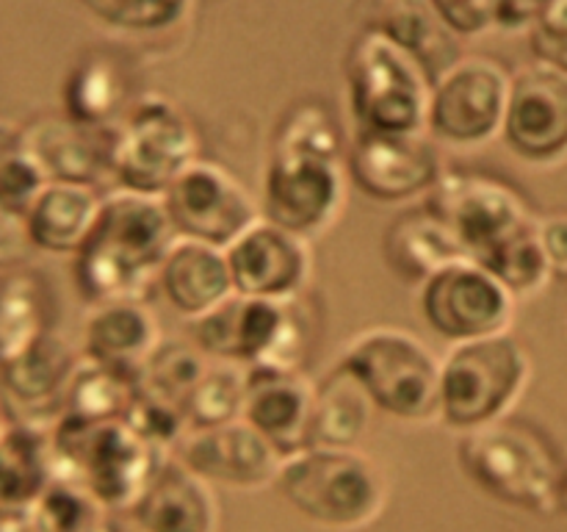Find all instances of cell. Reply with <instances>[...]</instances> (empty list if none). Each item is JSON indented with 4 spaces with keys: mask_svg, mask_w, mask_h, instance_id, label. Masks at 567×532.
Here are the masks:
<instances>
[{
    "mask_svg": "<svg viewBox=\"0 0 567 532\" xmlns=\"http://www.w3.org/2000/svg\"><path fill=\"white\" fill-rule=\"evenodd\" d=\"M347 197V144L324 103L305 100L282 116L264 177L260 214L310 238L327 231Z\"/></svg>",
    "mask_w": 567,
    "mask_h": 532,
    "instance_id": "6da1fadb",
    "label": "cell"
},
{
    "mask_svg": "<svg viewBox=\"0 0 567 532\" xmlns=\"http://www.w3.org/2000/svg\"><path fill=\"white\" fill-rule=\"evenodd\" d=\"M175 242L164 197L116 188L103 197L97 225L75 253L78 288L94 305L142 303Z\"/></svg>",
    "mask_w": 567,
    "mask_h": 532,
    "instance_id": "7a4b0ae2",
    "label": "cell"
},
{
    "mask_svg": "<svg viewBox=\"0 0 567 532\" xmlns=\"http://www.w3.org/2000/svg\"><path fill=\"white\" fill-rule=\"evenodd\" d=\"M50 454L53 482L75 488L105 513H131L166 458L164 449L144 441L125 419L83 421L72 416H61L50 430Z\"/></svg>",
    "mask_w": 567,
    "mask_h": 532,
    "instance_id": "3957f363",
    "label": "cell"
},
{
    "mask_svg": "<svg viewBox=\"0 0 567 532\" xmlns=\"http://www.w3.org/2000/svg\"><path fill=\"white\" fill-rule=\"evenodd\" d=\"M457 458L468 480L496 502L537 515L559 510L567 466L535 424L504 416L463 432Z\"/></svg>",
    "mask_w": 567,
    "mask_h": 532,
    "instance_id": "277c9868",
    "label": "cell"
},
{
    "mask_svg": "<svg viewBox=\"0 0 567 532\" xmlns=\"http://www.w3.org/2000/svg\"><path fill=\"white\" fill-rule=\"evenodd\" d=\"M275 488L302 519L336 532L363 530L388 502L380 463L360 449L308 447L288 454Z\"/></svg>",
    "mask_w": 567,
    "mask_h": 532,
    "instance_id": "5b68a950",
    "label": "cell"
},
{
    "mask_svg": "<svg viewBox=\"0 0 567 532\" xmlns=\"http://www.w3.org/2000/svg\"><path fill=\"white\" fill-rule=\"evenodd\" d=\"M338 369L360 382L377 410L402 421L441 416V358L402 327H369L343 344Z\"/></svg>",
    "mask_w": 567,
    "mask_h": 532,
    "instance_id": "8992f818",
    "label": "cell"
},
{
    "mask_svg": "<svg viewBox=\"0 0 567 532\" xmlns=\"http://www.w3.org/2000/svg\"><path fill=\"white\" fill-rule=\"evenodd\" d=\"M347 81L358 133H426L432 78L402 44L365 31L349 50Z\"/></svg>",
    "mask_w": 567,
    "mask_h": 532,
    "instance_id": "52a82bcc",
    "label": "cell"
},
{
    "mask_svg": "<svg viewBox=\"0 0 567 532\" xmlns=\"http://www.w3.org/2000/svg\"><path fill=\"white\" fill-rule=\"evenodd\" d=\"M529 375V355L507 332L454 344L441 360V419L460 432L504 419Z\"/></svg>",
    "mask_w": 567,
    "mask_h": 532,
    "instance_id": "ba28073f",
    "label": "cell"
},
{
    "mask_svg": "<svg viewBox=\"0 0 567 532\" xmlns=\"http://www.w3.org/2000/svg\"><path fill=\"white\" fill-rule=\"evenodd\" d=\"M194 161H199V136L169 100H136L114 127L111 177L127 192L164 197Z\"/></svg>",
    "mask_w": 567,
    "mask_h": 532,
    "instance_id": "9c48e42d",
    "label": "cell"
},
{
    "mask_svg": "<svg viewBox=\"0 0 567 532\" xmlns=\"http://www.w3.org/2000/svg\"><path fill=\"white\" fill-rule=\"evenodd\" d=\"M426 208L457 236L468 260L485 264L493 253L535 231L537 216L509 183L480 172H441L426 192Z\"/></svg>",
    "mask_w": 567,
    "mask_h": 532,
    "instance_id": "30bf717a",
    "label": "cell"
},
{
    "mask_svg": "<svg viewBox=\"0 0 567 532\" xmlns=\"http://www.w3.org/2000/svg\"><path fill=\"white\" fill-rule=\"evenodd\" d=\"M513 78L498 61L468 55L432 83L426 131L457 147L491 142L504 131Z\"/></svg>",
    "mask_w": 567,
    "mask_h": 532,
    "instance_id": "8fae6325",
    "label": "cell"
},
{
    "mask_svg": "<svg viewBox=\"0 0 567 532\" xmlns=\"http://www.w3.org/2000/svg\"><path fill=\"white\" fill-rule=\"evenodd\" d=\"M426 325L454 344L507 332L515 316V294L476 260H454L419 286Z\"/></svg>",
    "mask_w": 567,
    "mask_h": 532,
    "instance_id": "7c38bea8",
    "label": "cell"
},
{
    "mask_svg": "<svg viewBox=\"0 0 567 532\" xmlns=\"http://www.w3.org/2000/svg\"><path fill=\"white\" fill-rule=\"evenodd\" d=\"M166 214L177 238L227 249L249 225L260 219V208L247 188L214 161H194L164 194Z\"/></svg>",
    "mask_w": 567,
    "mask_h": 532,
    "instance_id": "4fadbf2b",
    "label": "cell"
},
{
    "mask_svg": "<svg viewBox=\"0 0 567 532\" xmlns=\"http://www.w3.org/2000/svg\"><path fill=\"white\" fill-rule=\"evenodd\" d=\"M172 458L210 485L255 491L275 485L282 454L249 421L236 419L216 427H194L172 449Z\"/></svg>",
    "mask_w": 567,
    "mask_h": 532,
    "instance_id": "5bb4252c",
    "label": "cell"
},
{
    "mask_svg": "<svg viewBox=\"0 0 567 532\" xmlns=\"http://www.w3.org/2000/svg\"><path fill=\"white\" fill-rule=\"evenodd\" d=\"M502 136L529 164L567 158V70L540 64L513 78Z\"/></svg>",
    "mask_w": 567,
    "mask_h": 532,
    "instance_id": "9a60e30c",
    "label": "cell"
},
{
    "mask_svg": "<svg viewBox=\"0 0 567 532\" xmlns=\"http://www.w3.org/2000/svg\"><path fill=\"white\" fill-rule=\"evenodd\" d=\"M347 172L365 197L396 203L430 192L443 166L426 133H358L347 150Z\"/></svg>",
    "mask_w": 567,
    "mask_h": 532,
    "instance_id": "2e32d148",
    "label": "cell"
},
{
    "mask_svg": "<svg viewBox=\"0 0 567 532\" xmlns=\"http://www.w3.org/2000/svg\"><path fill=\"white\" fill-rule=\"evenodd\" d=\"M233 288L252 299H293L310 277L308 238L260 216L225 249Z\"/></svg>",
    "mask_w": 567,
    "mask_h": 532,
    "instance_id": "e0dca14e",
    "label": "cell"
},
{
    "mask_svg": "<svg viewBox=\"0 0 567 532\" xmlns=\"http://www.w3.org/2000/svg\"><path fill=\"white\" fill-rule=\"evenodd\" d=\"M288 299H252L233 294L214 310L192 319L194 347L210 360H230L247 369L266 366L286 325Z\"/></svg>",
    "mask_w": 567,
    "mask_h": 532,
    "instance_id": "ac0fdd59",
    "label": "cell"
},
{
    "mask_svg": "<svg viewBox=\"0 0 567 532\" xmlns=\"http://www.w3.org/2000/svg\"><path fill=\"white\" fill-rule=\"evenodd\" d=\"M78 360L55 336L42 338L33 349L0 369V393L11 421L53 430L64 416V388Z\"/></svg>",
    "mask_w": 567,
    "mask_h": 532,
    "instance_id": "d6986e66",
    "label": "cell"
},
{
    "mask_svg": "<svg viewBox=\"0 0 567 532\" xmlns=\"http://www.w3.org/2000/svg\"><path fill=\"white\" fill-rule=\"evenodd\" d=\"M316 388L302 371L247 369L241 419L269 438L282 458L310 447V416Z\"/></svg>",
    "mask_w": 567,
    "mask_h": 532,
    "instance_id": "ffe728a7",
    "label": "cell"
},
{
    "mask_svg": "<svg viewBox=\"0 0 567 532\" xmlns=\"http://www.w3.org/2000/svg\"><path fill=\"white\" fill-rule=\"evenodd\" d=\"M131 515L142 532H219L214 485L177 458H164Z\"/></svg>",
    "mask_w": 567,
    "mask_h": 532,
    "instance_id": "44dd1931",
    "label": "cell"
},
{
    "mask_svg": "<svg viewBox=\"0 0 567 532\" xmlns=\"http://www.w3.org/2000/svg\"><path fill=\"white\" fill-rule=\"evenodd\" d=\"M109 127H89L70 116H42L25 125V142L44 181L94 183L111 175Z\"/></svg>",
    "mask_w": 567,
    "mask_h": 532,
    "instance_id": "7402d4cb",
    "label": "cell"
},
{
    "mask_svg": "<svg viewBox=\"0 0 567 532\" xmlns=\"http://www.w3.org/2000/svg\"><path fill=\"white\" fill-rule=\"evenodd\" d=\"M158 347V321L142 303L94 305L83 325L86 358L136 382Z\"/></svg>",
    "mask_w": 567,
    "mask_h": 532,
    "instance_id": "603a6c76",
    "label": "cell"
},
{
    "mask_svg": "<svg viewBox=\"0 0 567 532\" xmlns=\"http://www.w3.org/2000/svg\"><path fill=\"white\" fill-rule=\"evenodd\" d=\"M166 303L188 319H199L236 294L225 249L177 238L158 272Z\"/></svg>",
    "mask_w": 567,
    "mask_h": 532,
    "instance_id": "cb8c5ba5",
    "label": "cell"
},
{
    "mask_svg": "<svg viewBox=\"0 0 567 532\" xmlns=\"http://www.w3.org/2000/svg\"><path fill=\"white\" fill-rule=\"evenodd\" d=\"M382 253L393 275L413 286H424L443 266L468 258L457 236L426 205L404 211L388 225Z\"/></svg>",
    "mask_w": 567,
    "mask_h": 532,
    "instance_id": "d4e9b609",
    "label": "cell"
},
{
    "mask_svg": "<svg viewBox=\"0 0 567 532\" xmlns=\"http://www.w3.org/2000/svg\"><path fill=\"white\" fill-rule=\"evenodd\" d=\"M103 211V197L89 183L50 181L25 208L33 247L48 253H78Z\"/></svg>",
    "mask_w": 567,
    "mask_h": 532,
    "instance_id": "484cf974",
    "label": "cell"
},
{
    "mask_svg": "<svg viewBox=\"0 0 567 532\" xmlns=\"http://www.w3.org/2000/svg\"><path fill=\"white\" fill-rule=\"evenodd\" d=\"M50 485V430L6 419L0 424V513L39 502Z\"/></svg>",
    "mask_w": 567,
    "mask_h": 532,
    "instance_id": "4316f807",
    "label": "cell"
},
{
    "mask_svg": "<svg viewBox=\"0 0 567 532\" xmlns=\"http://www.w3.org/2000/svg\"><path fill=\"white\" fill-rule=\"evenodd\" d=\"M365 22L369 31L382 33L413 53L432 83L460 61L446 22L435 9H426L424 0H377V11L365 14Z\"/></svg>",
    "mask_w": 567,
    "mask_h": 532,
    "instance_id": "83f0119b",
    "label": "cell"
},
{
    "mask_svg": "<svg viewBox=\"0 0 567 532\" xmlns=\"http://www.w3.org/2000/svg\"><path fill=\"white\" fill-rule=\"evenodd\" d=\"M374 402L354 377L332 369L321 386H316L313 416H310V447L358 449L374 424Z\"/></svg>",
    "mask_w": 567,
    "mask_h": 532,
    "instance_id": "f1b7e54d",
    "label": "cell"
},
{
    "mask_svg": "<svg viewBox=\"0 0 567 532\" xmlns=\"http://www.w3.org/2000/svg\"><path fill=\"white\" fill-rule=\"evenodd\" d=\"M50 294L39 275L14 269L0 277V369L48 338Z\"/></svg>",
    "mask_w": 567,
    "mask_h": 532,
    "instance_id": "f546056e",
    "label": "cell"
},
{
    "mask_svg": "<svg viewBox=\"0 0 567 532\" xmlns=\"http://www.w3.org/2000/svg\"><path fill=\"white\" fill-rule=\"evenodd\" d=\"M125 75L114 59L92 53L70 72L64 89L66 116L89 127H109V122L125 109Z\"/></svg>",
    "mask_w": 567,
    "mask_h": 532,
    "instance_id": "4dcf8cb0",
    "label": "cell"
},
{
    "mask_svg": "<svg viewBox=\"0 0 567 532\" xmlns=\"http://www.w3.org/2000/svg\"><path fill=\"white\" fill-rule=\"evenodd\" d=\"M136 393V380L100 366L83 355L64 388V416L83 421L125 419Z\"/></svg>",
    "mask_w": 567,
    "mask_h": 532,
    "instance_id": "1f68e13d",
    "label": "cell"
},
{
    "mask_svg": "<svg viewBox=\"0 0 567 532\" xmlns=\"http://www.w3.org/2000/svg\"><path fill=\"white\" fill-rule=\"evenodd\" d=\"M247 393V366L208 360V369L186 399L188 427H216L241 419Z\"/></svg>",
    "mask_w": 567,
    "mask_h": 532,
    "instance_id": "d6a6232c",
    "label": "cell"
},
{
    "mask_svg": "<svg viewBox=\"0 0 567 532\" xmlns=\"http://www.w3.org/2000/svg\"><path fill=\"white\" fill-rule=\"evenodd\" d=\"M208 369V360L194 344H161L144 366L136 386L186 410V399Z\"/></svg>",
    "mask_w": 567,
    "mask_h": 532,
    "instance_id": "836d02e7",
    "label": "cell"
},
{
    "mask_svg": "<svg viewBox=\"0 0 567 532\" xmlns=\"http://www.w3.org/2000/svg\"><path fill=\"white\" fill-rule=\"evenodd\" d=\"M44 183L48 181L28 150L25 127L0 120V200L25 211Z\"/></svg>",
    "mask_w": 567,
    "mask_h": 532,
    "instance_id": "e575fe53",
    "label": "cell"
},
{
    "mask_svg": "<svg viewBox=\"0 0 567 532\" xmlns=\"http://www.w3.org/2000/svg\"><path fill=\"white\" fill-rule=\"evenodd\" d=\"M97 20L122 31H166L192 9V0H78Z\"/></svg>",
    "mask_w": 567,
    "mask_h": 532,
    "instance_id": "d590c367",
    "label": "cell"
},
{
    "mask_svg": "<svg viewBox=\"0 0 567 532\" xmlns=\"http://www.w3.org/2000/svg\"><path fill=\"white\" fill-rule=\"evenodd\" d=\"M125 421L131 424V430H136L144 441H150L158 449H175V443L186 436L192 427H188L186 410L177 408V405L166 402V399L155 397V393L144 391L136 386L133 393V402L127 408Z\"/></svg>",
    "mask_w": 567,
    "mask_h": 532,
    "instance_id": "8d00e7d4",
    "label": "cell"
},
{
    "mask_svg": "<svg viewBox=\"0 0 567 532\" xmlns=\"http://www.w3.org/2000/svg\"><path fill=\"white\" fill-rule=\"evenodd\" d=\"M535 53L543 64H554L567 70V0H554L535 22L532 31Z\"/></svg>",
    "mask_w": 567,
    "mask_h": 532,
    "instance_id": "74e56055",
    "label": "cell"
},
{
    "mask_svg": "<svg viewBox=\"0 0 567 532\" xmlns=\"http://www.w3.org/2000/svg\"><path fill=\"white\" fill-rule=\"evenodd\" d=\"M449 31L454 33H480L491 22H496L498 0H432Z\"/></svg>",
    "mask_w": 567,
    "mask_h": 532,
    "instance_id": "f35d334b",
    "label": "cell"
},
{
    "mask_svg": "<svg viewBox=\"0 0 567 532\" xmlns=\"http://www.w3.org/2000/svg\"><path fill=\"white\" fill-rule=\"evenodd\" d=\"M33 242L28 233L25 211L11 208L0 200V266H17L31 255Z\"/></svg>",
    "mask_w": 567,
    "mask_h": 532,
    "instance_id": "ab89813d",
    "label": "cell"
},
{
    "mask_svg": "<svg viewBox=\"0 0 567 532\" xmlns=\"http://www.w3.org/2000/svg\"><path fill=\"white\" fill-rule=\"evenodd\" d=\"M537 242H540L551 277L567 280V211L537 216Z\"/></svg>",
    "mask_w": 567,
    "mask_h": 532,
    "instance_id": "60d3db41",
    "label": "cell"
},
{
    "mask_svg": "<svg viewBox=\"0 0 567 532\" xmlns=\"http://www.w3.org/2000/svg\"><path fill=\"white\" fill-rule=\"evenodd\" d=\"M0 532H61V524L53 510L48 508V502L39 499L28 508L0 513Z\"/></svg>",
    "mask_w": 567,
    "mask_h": 532,
    "instance_id": "b9f144b4",
    "label": "cell"
},
{
    "mask_svg": "<svg viewBox=\"0 0 567 532\" xmlns=\"http://www.w3.org/2000/svg\"><path fill=\"white\" fill-rule=\"evenodd\" d=\"M554 0H498L496 22L507 28H520L537 22V17L551 6Z\"/></svg>",
    "mask_w": 567,
    "mask_h": 532,
    "instance_id": "7bdbcfd3",
    "label": "cell"
},
{
    "mask_svg": "<svg viewBox=\"0 0 567 532\" xmlns=\"http://www.w3.org/2000/svg\"><path fill=\"white\" fill-rule=\"evenodd\" d=\"M61 532H120V530H116V524L109 519L105 510H100L97 504H86V508H83L81 513H78Z\"/></svg>",
    "mask_w": 567,
    "mask_h": 532,
    "instance_id": "ee69618b",
    "label": "cell"
},
{
    "mask_svg": "<svg viewBox=\"0 0 567 532\" xmlns=\"http://www.w3.org/2000/svg\"><path fill=\"white\" fill-rule=\"evenodd\" d=\"M559 510L567 513V469H565V480H563V493H559Z\"/></svg>",
    "mask_w": 567,
    "mask_h": 532,
    "instance_id": "f6af8a7d",
    "label": "cell"
},
{
    "mask_svg": "<svg viewBox=\"0 0 567 532\" xmlns=\"http://www.w3.org/2000/svg\"><path fill=\"white\" fill-rule=\"evenodd\" d=\"M3 421H6V419H3V410H0V424H3Z\"/></svg>",
    "mask_w": 567,
    "mask_h": 532,
    "instance_id": "bcb514c9",
    "label": "cell"
}]
</instances>
